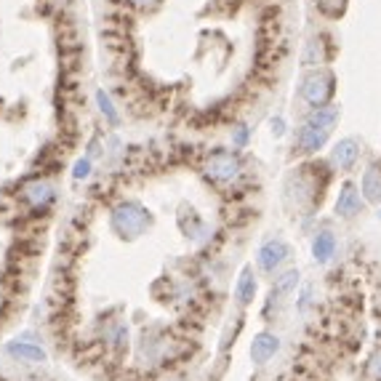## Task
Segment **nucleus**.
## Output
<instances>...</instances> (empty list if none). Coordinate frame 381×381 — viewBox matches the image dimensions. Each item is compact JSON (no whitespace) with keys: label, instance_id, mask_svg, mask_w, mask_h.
I'll list each match as a JSON object with an SVG mask.
<instances>
[{"label":"nucleus","instance_id":"nucleus-10","mask_svg":"<svg viewBox=\"0 0 381 381\" xmlns=\"http://www.w3.org/2000/svg\"><path fill=\"white\" fill-rule=\"evenodd\" d=\"M256 293H259V280H256V275H253L251 264H245L240 270L238 283H235V299H238L240 307H248V304H253Z\"/></svg>","mask_w":381,"mask_h":381},{"label":"nucleus","instance_id":"nucleus-3","mask_svg":"<svg viewBox=\"0 0 381 381\" xmlns=\"http://www.w3.org/2000/svg\"><path fill=\"white\" fill-rule=\"evenodd\" d=\"M203 173L216 184H232L243 176V161L238 152L232 150H216L211 152L203 163Z\"/></svg>","mask_w":381,"mask_h":381},{"label":"nucleus","instance_id":"nucleus-1","mask_svg":"<svg viewBox=\"0 0 381 381\" xmlns=\"http://www.w3.org/2000/svg\"><path fill=\"white\" fill-rule=\"evenodd\" d=\"M110 224L121 238L133 240V238L144 235V230L150 227V213H147V208L139 205V203L126 200V203H118V205L112 208Z\"/></svg>","mask_w":381,"mask_h":381},{"label":"nucleus","instance_id":"nucleus-13","mask_svg":"<svg viewBox=\"0 0 381 381\" xmlns=\"http://www.w3.org/2000/svg\"><path fill=\"white\" fill-rule=\"evenodd\" d=\"M6 352L21 362H46V357H49L41 344H32V341H11Z\"/></svg>","mask_w":381,"mask_h":381},{"label":"nucleus","instance_id":"nucleus-18","mask_svg":"<svg viewBox=\"0 0 381 381\" xmlns=\"http://www.w3.org/2000/svg\"><path fill=\"white\" fill-rule=\"evenodd\" d=\"M248 139H251V128L248 126H235L232 128V147L235 150H243L248 144Z\"/></svg>","mask_w":381,"mask_h":381},{"label":"nucleus","instance_id":"nucleus-2","mask_svg":"<svg viewBox=\"0 0 381 381\" xmlns=\"http://www.w3.org/2000/svg\"><path fill=\"white\" fill-rule=\"evenodd\" d=\"M333 91H336V78H333L331 70H312L301 83L299 93L310 110H318V107L331 104Z\"/></svg>","mask_w":381,"mask_h":381},{"label":"nucleus","instance_id":"nucleus-16","mask_svg":"<svg viewBox=\"0 0 381 381\" xmlns=\"http://www.w3.org/2000/svg\"><path fill=\"white\" fill-rule=\"evenodd\" d=\"M96 104H99V110H101V115L107 118V123L110 126H118L121 123V115H118V110H115V104H112V99H110V93L107 91H96Z\"/></svg>","mask_w":381,"mask_h":381},{"label":"nucleus","instance_id":"nucleus-15","mask_svg":"<svg viewBox=\"0 0 381 381\" xmlns=\"http://www.w3.org/2000/svg\"><path fill=\"white\" fill-rule=\"evenodd\" d=\"M322 49H325L322 38H312V41L307 43V49H304V56H301V61H304L307 67H320L322 61L328 59V56L322 54Z\"/></svg>","mask_w":381,"mask_h":381},{"label":"nucleus","instance_id":"nucleus-19","mask_svg":"<svg viewBox=\"0 0 381 381\" xmlns=\"http://www.w3.org/2000/svg\"><path fill=\"white\" fill-rule=\"evenodd\" d=\"M365 371H368V379L371 381H381V350H376L365 362Z\"/></svg>","mask_w":381,"mask_h":381},{"label":"nucleus","instance_id":"nucleus-6","mask_svg":"<svg viewBox=\"0 0 381 381\" xmlns=\"http://www.w3.org/2000/svg\"><path fill=\"white\" fill-rule=\"evenodd\" d=\"M333 131L328 128H320V126H315V123H301L299 133H296V147L293 150L299 152V155H315V152H320L328 139H331Z\"/></svg>","mask_w":381,"mask_h":381},{"label":"nucleus","instance_id":"nucleus-14","mask_svg":"<svg viewBox=\"0 0 381 381\" xmlns=\"http://www.w3.org/2000/svg\"><path fill=\"white\" fill-rule=\"evenodd\" d=\"M360 192L365 203H381V168L379 166H368L362 171Z\"/></svg>","mask_w":381,"mask_h":381},{"label":"nucleus","instance_id":"nucleus-23","mask_svg":"<svg viewBox=\"0 0 381 381\" xmlns=\"http://www.w3.org/2000/svg\"><path fill=\"white\" fill-rule=\"evenodd\" d=\"M379 219H381V208H379Z\"/></svg>","mask_w":381,"mask_h":381},{"label":"nucleus","instance_id":"nucleus-7","mask_svg":"<svg viewBox=\"0 0 381 381\" xmlns=\"http://www.w3.org/2000/svg\"><path fill=\"white\" fill-rule=\"evenodd\" d=\"M362 208H365V198H362L360 187L352 184V181H344L339 195H336V216H341V219H355Z\"/></svg>","mask_w":381,"mask_h":381},{"label":"nucleus","instance_id":"nucleus-5","mask_svg":"<svg viewBox=\"0 0 381 381\" xmlns=\"http://www.w3.org/2000/svg\"><path fill=\"white\" fill-rule=\"evenodd\" d=\"M19 200L30 208L32 213L46 211L54 203V184L46 176H35V179L24 181L19 190Z\"/></svg>","mask_w":381,"mask_h":381},{"label":"nucleus","instance_id":"nucleus-11","mask_svg":"<svg viewBox=\"0 0 381 381\" xmlns=\"http://www.w3.org/2000/svg\"><path fill=\"white\" fill-rule=\"evenodd\" d=\"M299 270H285L280 272L278 278H275V285H272L270 291V301H267V307H272V304H280L283 296H291V293H296V288H299Z\"/></svg>","mask_w":381,"mask_h":381},{"label":"nucleus","instance_id":"nucleus-4","mask_svg":"<svg viewBox=\"0 0 381 381\" xmlns=\"http://www.w3.org/2000/svg\"><path fill=\"white\" fill-rule=\"evenodd\" d=\"M288 259H291V245L283 238H270L267 243H261V248L256 251V264L267 275H278L288 264Z\"/></svg>","mask_w":381,"mask_h":381},{"label":"nucleus","instance_id":"nucleus-12","mask_svg":"<svg viewBox=\"0 0 381 381\" xmlns=\"http://www.w3.org/2000/svg\"><path fill=\"white\" fill-rule=\"evenodd\" d=\"M333 256H336V235L331 230L315 232V238H312V259L318 264H328Z\"/></svg>","mask_w":381,"mask_h":381},{"label":"nucleus","instance_id":"nucleus-22","mask_svg":"<svg viewBox=\"0 0 381 381\" xmlns=\"http://www.w3.org/2000/svg\"><path fill=\"white\" fill-rule=\"evenodd\" d=\"M133 6H152V3H158V0H128Z\"/></svg>","mask_w":381,"mask_h":381},{"label":"nucleus","instance_id":"nucleus-17","mask_svg":"<svg viewBox=\"0 0 381 381\" xmlns=\"http://www.w3.org/2000/svg\"><path fill=\"white\" fill-rule=\"evenodd\" d=\"M315 6H318V11H320L322 16L339 19V16H344V11H347V0H315Z\"/></svg>","mask_w":381,"mask_h":381},{"label":"nucleus","instance_id":"nucleus-20","mask_svg":"<svg viewBox=\"0 0 381 381\" xmlns=\"http://www.w3.org/2000/svg\"><path fill=\"white\" fill-rule=\"evenodd\" d=\"M91 176V158H81V161L75 163V168H72V179H88Z\"/></svg>","mask_w":381,"mask_h":381},{"label":"nucleus","instance_id":"nucleus-8","mask_svg":"<svg viewBox=\"0 0 381 381\" xmlns=\"http://www.w3.org/2000/svg\"><path fill=\"white\" fill-rule=\"evenodd\" d=\"M360 150L362 147H360V141L357 139H352V136L339 139L331 150V168L341 171V173L352 171L355 166H357V161H360Z\"/></svg>","mask_w":381,"mask_h":381},{"label":"nucleus","instance_id":"nucleus-9","mask_svg":"<svg viewBox=\"0 0 381 381\" xmlns=\"http://www.w3.org/2000/svg\"><path fill=\"white\" fill-rule=\"evenodd\" d=\"M280 352V336L272 331H259L251 341V360L253 365H267V362Z\"/></svg>","mask_w":381,"mask_h":381},{"label":"nucleus","instance_id":"nucleus-21","mask_svg":"<svg viewBox=\"0 0 381 381\" xmlns=\"http://www.w3.org/2000/svg\"><path fill=\"white\" fill-rule=\"evenodd\" d=\"M272 133H275V139H280L283 133H285V121H283V118H275V121H272Z\"/></svg>","mask_w":381,"mask_h":381}]
</instances>
